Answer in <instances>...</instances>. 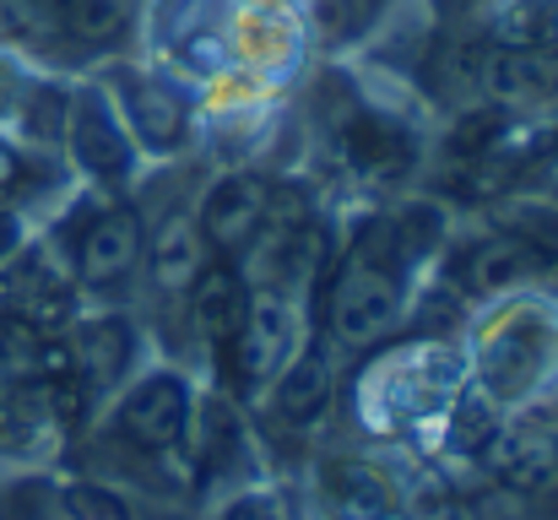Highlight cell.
Returning <instances> with one entry per match:
<instances>
[{"label":"cell","mask_w":558,"mask_h":520,"mask_svg":"<svg viewBox=\"0 0 558 520\" xmlns=\"http://www.w3.org/2000/svg\"><path fill=\"white\" fill-rule=\"evenodd\" d=\"M266 206H271V184L255 179V173H228L211 195H206V211H201V228L211 244L233 250V244H250L266 222Z\"/></svg>","instance_id":"cell-5"},{"label":"cell","mask_w":558,"mask_h":520,"mask_svg":"<svg viewBox=\"0 0 558 520\" xmlns=\"http://www.w3.org/2000/svg\"><path fill=\"white\" fill-rule=\"evenodd\" d=\"M38 22H49V27H71L76 22V11L87 5V0H22Z\"/></svg>","instance_id":"cell-21"},{"label":"cell","mask_w":558,"mask_h":520,"mask_svg":"<svg viewBox=\"0 0 558 520\" xmlns=\"http://www.w3.org/2000/svg\"><path fill=\"white\" fill-rule=\"evenodd\" d=\"M125 358H131V331L120 321H93L71 342V363H76V374L87 385H109L125 368Z\"/></svg>","instance_id":"cell-10"},{"label":"cell","mask_w":558,"mask_h":520,"mask_svg":"<svg viewBox=\"0 0 558 520\" xmlns=\"http://www.w3.org/2000/svg\"><path fill=\"white\" fill-rule=\"evenodd\" d=\"M11 250H16V222H11V217L0 211V261H5Z\"/></svg>","instance_id":"cell-25"},{"label":"cell","mask_w":558,"mask_h":520,"mask_svg":"<svg viewBox=\"0 0 558 520\" xmlns=\"http://www.w3.org/2000/svg\"><path fill=\"white\" fill-rule=\"evenodd\" d=\"M131 114H136V131H142L153 147H174V142L185 136L180 104H174L163 87H153V82H131Z\"/></svg>","instance_id":"cell-14"},{"label":"cell","mask_w":558,"mask_h":520,"mask_svg":"<svg viewBox=\"0 0 558 520\" xmlns=\"http://www.w3.org/2000/svg\"><path fill=\"white\" fill-rule=\"evenodd\" d=\"M483 87L499 104H532L558 93V44H499L483 60Z\"/></svg>","instance_id":"cell-4"},{"label":"cell","mask_w":558,"mask_h":520,"mask_svg":"<svg viewBox=\"0 0 558 520\" xmlns=\"http://www.w3.org/2000/svg\"><path fill=\"white\" fill-rule=\"evenodd\" d=\"M65 510H71V520H131V505L114 488H98V483H71Z\"/></svg>","instance_id":"cell-18"},{"label":"cell","mask_w":558,"mask_h":520,"mask_svg":"<svg viewBox=\"0 0 558 520\" xmlns=\"http://www.w3.org/2000/svg\"><path fill=\"white\" fill-rule=\"evenodd\" d=\"M185 423H190V396L174 374H153V379H142V385L120 401V428H125V439H136L142 450H169V445H180Z\"/></svg>","instance_id":"cell-3"},{"label":"cell","mask_w":558,"mask_h":520,"mask_svg":"<svg viewBox=\"0 0 558 520\" xmlns=\"http://www.w3.org/2000/svg\"><path fill=\"white\" fill-rule=\"evenodd\" d=\"M222 520H282V510H277V499H266V494H244V499H233V505L222 510Z\"/></svg>","instance_id":"cell-22"},{"label":"cell","mask_w":558,"mask_h":520,"mask_svg":"<svg viewBox=\"0 0 558 520\" xmlns=\"http://www.w3.org/2000/svg\"><path fill=\"white\" fill-rule=\"evenodd\" d=\"M11 109V76H5V65H0V114Z\"/></svg>","instance_id":"cell-27"},{"label":"cell","mask_w":558,"mask_h":520,"mask_svg":"<svg viewBox=\"0 0 558 520\" xmlns=\"http://www.w3.org/2000/svg\"><path fill=\"white\" fill-rule=\"evenodd\" d=\"M114 27H120V5H114V0H87V5L76 11V22H71V33H76V38H93V44L109 38Z\"/></svg>","instance_id":"cell-19"},{"label":"cell","mask_w":558,"mask_h":520,"mask_svg":"<svg viewBox=\"0 0 558 520\" xmlns=\"http://www.w3.org/2000/svg\"><path fill=\"white\" fill-rule=\"evenodd\" d=\"M348 158H353L359 173H374V179L401 173L407 169V136L396 125H385V120H359L348 131Z\"/></svg>","instance_id":"cell-13"},{"label":"cell","mask_w":558,"mask_h":520,"mask_svg":"<svg viewBox=\"0 0 558 520\" xmlns=\"http://www.w3.org/2000/svg\"><path fill=\"white\" fill-rule=\"evenodd\" d=\"M494 445H499V450H494V467H499V477L515 483V488H537V483H548L558 472V445H548V439L505 434V439H494Z\"/></svg>","instance_id":"cell-12"},{"label":"cell","mask_w":558,"mask_h":520,"mask_svg":"<svg viewBox=\"0 0 558 520\" xmlns=\"http://www.w3.org/2000/svg\"><path fill=\"white\" fill-rule=\"evenodd\" d=\"M76 153H82V164H87V169L104 173V179L131 173V147H125L120 125H114L98 104H87V109L76 114Z\"/></svg>","instance_id":"cell-11"},{"label":"cell","mask_w":558,"mask_h":520,"mask_svg":"<svg viewBox=\"0 0 558 520\" xmlns=\"http://www.w3.org/2000/svg\"><path fill=\"white\" fill-rule=\"evenodd\" d=\"M543 266V250L521 233H499V239H483L472 255H466V288L472 293H499L521 277H532Z\"/></svg>","instance_id":"cell-7"},{"label":"cell","mask_w":558,"mask_h":520,"mask_svg":"<svg viewBox=\"0 0 558 520\" xmlns=\"http://www.w3.org/2000/svg\"><path fill=\"white\" fill-rule=\"evenodd\" d=\"M494 131H499V114H477V120L456 125V153H483L488 147L483 136H494Z\"/></svg>","instance_id":"cell-20"},{"label":"cell","mask_w":558,"mask_h":520,"mask_svg":"<svg viewBox=\"0 0 558 520\" xmlns=\"http://www.w3.org/2000/svg\"><path fill=\"white\" fill-rule=\"evenodd\" d=\"M190 288H195V321H201V331L217 337V342H228V337L239 331V315H244V288H239V277H233L228 266H201Z\"/></svg>","instance_id":"cell-9"},{"label":"cell","mask_w":558,"mask_h":520,"mask_svg":"<svg viewBox=\"0 0 558 520\" xmlns=\"http://www.w3.org/2000/svg\"><path fill=\"white\" fill-rule=\"evenodd\" d=\"M320 494L337 520H390L396 516V488L369 461H331L320 472Z\"/></svg>","instance_id":"cell-6"},{"label":"cell","mask_w":558,"mask_h":520,"mask_svg":"<svg viewBox=\"0 0 558 520\" xmlns=\"http://www.w3.org/2000/svg\"><path fill=\"white\" fill-rule=\"evenodd\" d=\"M326 390H331L326 363H320V358H299V363H288V374H282L277 412H282V418H315L320 401H326Z\"/></svg>","instance_id":"cell-15"},{"label":"cell","mask_w":558,"mask_h":520,"mask_svg":"<svg viewBox=\"0 0 558 520\" xmlns=\"http://www.w3.org/2000/svg\"><path fill=\"white\" fill-rule=\"evenodd\" d=\"M233 342V363H239V379L244 385H266L271 374L288 368L293 358V304L282 293H255L239 315V331L228 337Z\"/></svg>","instance_id":"cell-2"},{"label":"cell","mask_w":558,"mask_h":520,"mask_svg":"<svg viewBox=\"0 0 558 520\" xmlns=\"http://www.w3.org/2000/svg\"><path fill=\"white\" fill-rule=\"evenodd\" d=\"M185 55L195 71H217V65H222V44H217V38H190Z\"/></svg>","instance_id":"cell-24"},{"label":"cell","mask_w":558,"mask_h":520,"mask_svg":"<svg viewBox=\"0 0 558 520\" xmlns=\"http://www.w3.org/2000/svg\"><path fill=\"white\" fill-rule=\"evenodd\" d=\"M153 266H158V277L174 282V288H180V282H195V271H201V239H195V228L174 222V228L158 239Z\"/></svg>","instance_id":"cell-17"},{"label":"cell","mask_w":558,"mask_h":520,"mask_svg":"<svg viewBox=\"0 0 558 520\" xmlns=\"http://www.w3.org/2000/svg\"><path fill=\"white\" fill-rule=\"evenodd\" d=\"M554 184H558V164H554Z\"/></svg>","instance_id":"cell-28"},{"label":"cell","mask_w":558,"mask_h":520,"mask_svg":"<svg viewBox=\"0 0 558 520\" xmlns=\"http://www.w3.org/2000/svg\"><path fill=\"white\" fill-rule=\"evenodd\" d=\"M499 44H558V5L554 0H515L499 16Z\"/></svg>","instance_id":"cell-16"},{"label":"cell","mask_w":558,"mask_h":520,"mask_svg":"<svg viewBox=\"0 0 558 520\" xmlns=\"http://www.w3.org/2000/svg\"><path fill=\"white\" fill-rule=\"evenodd\" d=\"M401 315V288L390 277V266H379L369 255H353L331 288V331L342 342L364 347L374 337H385Z\"/></svg>","instance_id":"cell-1"},{"label":"cell","mask_w":558,"mask_h":520,"mask_svg":"<svg viewBox=\"0 0 558 520\" xmlns=\"http://www.w3.org/2000/svg\"><path fill=\"white\" fill-rule=\"evenodd\" d=\"M136 255H142V228H136L131 211H104L82 239V271L93 282H109V277L131 271Z\"/></svg>","instance_id":"cell-8"},{"label":"cell","mask_w":558,"mask_h":520,"mask_svg":"<svg viewBox=\"0 0 558 520\" xmlns=\"http://www.w3.org/2000/svg\"><path fill=\"white\" fill-rule=\"evenodd\" d=\"M16 169H22V164H16V153H5V147H0V184H11Z\"/></svg>","instance_id":"cell-26"},{"label":"cell","mask_w":558,"mask_h":520,"mask_svg":"<svg viewBox=\"0 0 558 520\" xmlns=\"http://www.w3.org/2000/svg\"><path fill=\"white\" fill-rule=\"evenodd\" d=\"M359 22V0H320V27L326 33H348Z\"/></svg>","instance_id":"cell-23"}]
</instances>
